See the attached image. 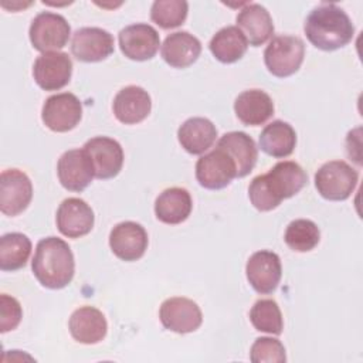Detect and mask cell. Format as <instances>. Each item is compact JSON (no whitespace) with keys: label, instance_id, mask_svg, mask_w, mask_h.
<instances>
[{"label":"cell","instance_id":"5bb4252c","mask_svg":"<svg viewBox=\"0 0 363 363\" xmlns=\"http://www.w3.org/2000/svg\"><path fill=\"white\" fill-rule=\"evenodd\" d=\"M113 37L99 27H82L71 40L72 55L82 62H98L113 52Z\"/></svg>","mask_w":363,"mask_h":363},{"label":"cell","instance_id":"4dcf8cb0","mask_svg":"<svg viewBox=\"0 0 363 363\" xmlns=\"http://www.w3.org/2000/svg\"><path fill=\"white\" fill-rule=\"evenodd\" d=\"M250 320L252 326L265 333L281 335L284 329L282 313L274 299H259L250 311Z\"/></svg>","mask_w":363,"mask_h":363},{"label":"cell","instance_id":"7c38bea8","mask_svg":"<svg viewBox=\"0 0 363 363\" xmlns=\"http://www.w3.org/2000/svg\"><path fill=\"white\" fill-rule=\"evenodd\" d=\"M159 318L163 328L182 335L197 330L203 322L200 306L184 296L166 299L160 306Z\"/></svg>","mask_w":363,"mask_h":363},{"label":"cell","instance_id":"ffe728a7","mask_svg":"<svg viewBox=\"0 0 363 363\" xmlns=\"http://www.w3.org/2000/svg\"><path fill=\"white\" fill-rule=\"evenodd\" d=\"M237 27L252 47L262 45L274 34L271 14L258 3H248L240 10L237 16Z\"/></svg>","mask_w":363,"mask_h":363},{"label":"cell","instance_id":"1f68e13d","mask_svg":"<svg viewBox=\"0 0 363 363\" xmlns=\"http://www.w3.org/2000/svg\"><path fill=\"white\" fill-rule=\"evenodd\" d=\"M187 11L189 4L184 0H156L150 9V18L159 27L169 30L182 26Z\"/></svg>","mask_w":363,"mask_h":363},{"label":"cell","instance_id":"603a6c76","mask_svg":"<svg viewBox=\"0 0 363 363\" xmlns=\"http://www.w3.org/2000/svg\"><path fill=\"white\" fill-rule=\"evenodd\" d=\"M234 112L244 125L258 126L274 115V102L261 89H247L235 98Z\"/></svg>","mask_w":363,"mask_h":363},{"label":"cell","instance_id":"836d02e7","mask_svg":"<svg viewBox=\"0 0 363 363\" xmlns=\"http://www.w3.org/2000/svg\"><path fill=\"white\" fill-rule=\"evenodd\" d=\"M23 318V311L20 302L7 295L1 294L0 296V332L6 333L18 326Z\"/></svg>","mask_w":363,"mask_h":363},{"label":"cell","instance_id":"f1b7e54d","mask_svg":"<svg viewBox=\"0 0 363 363\" xmlns=\"http://www.w3.org/2000/svg\"><path fill=\"white\" fill-rule=\"evenodd\" d=\"M31 254V241L26 234L9 233L0 238V269L17 271L23 268Z\"/></svg>","mask_w":363,"mask_h":363},{"label":"cell","instance_id":"52a82bcc","mask_svg":"<svg viewBox=\"0 0 363 363\" xmlns=\"http://www.w3.org/2000/svg\"><path fill=\"white\" fill-rule=\"evenodd\" d=\"M237 177V166L233 157L223 149L216 147L201 156L196 163V179L199 184L208 190L227 187Z\"/></svg>","mask_w":363,"mask_h":363},{"label":"cell","instance_id":"d6a6232c","mask_svg":"<svg viewBox=\"0 0 363 363\" xmlns=\"http://www.w3.org/2000/svg\"><path fill=\"white\" fill-rule=\"evenodd\" d=\"M250 359L254 363H284L286 360L284 345L274 337H258L251 346Z\"/></svg>","mask_w":363,"mask_h":363},{"label":"cell","instance_id":"5b68a950","mask_svg":"<svg viewBox=\"0 0 363 363\" xmlns=\"http://www.w3.org/2000/svg\"><path fill=\"white\" fill-rule=\"evenodd\" d=\"M303 57L305 44L295 35H277L264 51L265 67L278 78H286L295 74L301 68Z\"/></svg>","mask_w":363,"mask_h":363},{"label":"cell","instance_id":"d4e9b609","mask_svg":"<svg viewBox=\"0 0 363 363\" xmlns=\"http://www.w3.org/2000/svg\"><path fill=\"white\" fill-rule=\"evenodd\" d=\"M217 147L225 150L237 166V177L247 176L255 166L258 159V150L255 142L245 132H228L224 133Z\"/></svg>","mask_w":363,"mask_h":363},{"label":"cell","instance_id":"3957f363","mask_svg":"<svg viewBox=\"0 0 363 363\" xmlns=\"http://www.w3.org/2000/svg\"><path fill=\"white\" fill-rule=\"evenodd\" d=\"M31 269L43 286L50 289L65 288L74 278V254L64 240L57 237L43 238L35 247Z\"/></svg>","mask_w":363,"mask_h":363},{"label":"cell","instance_id":"7402d4cb","mask_svg":"<svg viewBox=\"0 0 363 363\" xmlns=\"http://www.w3.org/2000/svg\"><path fill=\"white\" fill-rule=\"evenodd\" d=\"M162 58L173 68H187L201 54V43L187 31L169 34L162 44Z\"/></svg>","mask_w":363,"mask_h":363},{"label":"cell","instance_id":"ba28073f","mask_svg":"<svg viewBox=\"0 0 363 363\" xmlns=\"http://www.w3.org/2000/svg\"><path fill=\"white\" fill-rule=\"evenodd\" d=\"M82 118V104L71 92H61L45 99L41 111L44 125L52 132H68L74 129Z\"/></svg>","mask_w":363,"mask_h":363},{"label":"cell","instance_id":"44dd1931","mask_svg":"<svg viewBox=\"0 0 363 363\" xmlns=\"http://www.w3.org/2000/svg\"><path fill=\"white\" fill-rule=\"evenodd\" d=\"M71 336L84 345L99 343L108 332V323L104 313L94 306H81L75 309L68 322Z\"/></svg>","mask_w":363,"mask_h":363},{"label":"cell","instance_id":"7a4b0ae2","mask_svg":"<svg viewBox=\"0 0 363 363\" xmlns=\"http://www.w3.org/2000/svg\"><path fill=\"white\" fill-rule=\"evenodd\" d=\"M303 30L309 43L322 51L339 50L347 45L354 35L352 20L333 3L315 7L308 14Z\"/></svg>","mask_w":363,"mask_h":363},{"label":"cell","instance_id":"e0dca14e","mask_svg":"<svg viewBox=\"0 0 363 363\" xmlns=\"http://www.w3.org/2000/svg\"><path fill=\"white\" fill-rule=\"evenodd\" d=\"M55 221L58 231L62 235L68 238H79L91 233L95 216L86 201L78 197H68L60 204Z\"/></svg>","mask_w":363,"mask_h":363},{"label":"cell","instance_id":"484cf974","mask_svg":"<svg viewBox=\"0 0 363 363\" xmlns=\"http://www.w3.org/2000/svg\"><path fill=\"white\" fill-rule=\"evenodd\" d=\"M191 196L186 189L170 187L163 190L155 201V214L164 224H180L190 216Z\"/></svg>","mask_w":363,"mask_h":363},{"label":"cell","instance_id":"4316f807","mask_svg":"<svg viewBox=\"0 0 363 363\" xmlns=\"http://www.w3.org/2000/svg\"><path fill=\"white\" fill-rule=\"evenodd\" d=\"M296 145L295 129L284 121H272L259 135V147L264 153L282 159L289 156Z\"/></svg>","mask_w":363,"mask_h":363},{"label":"cell","instance_id":"8fae6325","mask_svg":"<svg viewBox=\"0 0 363 363\" xmlns=\"http://www.w3.org/2000/svg\"><path fill=\"white\" fill-rule=\"evenodd\" d=\"M72 74V61L67 52L51 51L37 57L33 65V77L44 91H58L64 88Z\"/></svg>","mask_w":363,"mask_h":363},{"label":"cell","instance_id":"4fadbf2b","mask_svg":"<svg viewBox=\"0 0 363 363\" xmlns=\"http://www.w3.org/2000/svg\"><path fill=\"white\" fill-rule=\"evenodd\" d=\"M250 285L261 295L272 294L282 277V267L278 254L267 250L254 252L245 265Z\"/></svg>","mask_w":363,"mask_h":363},{"label":"cell","instance_id":"30bf717a","mask_svg":"<svg viewBox=\"0 0 363 363\" xmlns=\"http://www.w3.org/2000/svg\"><path fill=\"white\" fill-rule=\"evenodd\" d=\"M33 199V184L28 176L18 169H7L0 176V210L14 217L23 213Z\"/></svg>","mask_w":363,"mask_h":363},{"label":"cell","instance_id":"d6986e66","mask_svg":"<svg viewBox=\"0 0 363 363\" xmlns=\"http://www.w3.org/2000/svg\"><path fill=\"white\" fill-rule=\"evenodd\" d=\"M112 109L121 123L135 125L147 118L152 109V99L142 86L129 85L115 95Z\"/></svg>","mask_w":363,"mask_h":363},{"label":"cell","instance_id":"cb8c5ba5","mask_svg":"<svg viewBox=\"0 0 363 363\" xmlns=\"http://www.w3.org/2000/svg\"><path fill=\"white\" fill-rule=\"evenodd\" d=\"M217 138V129L207 118H190L182 123L177 130V139L182 147L190 155H203L213 146Z\"/></svg>","mask_w":363,"mask_h":363},{"label":"cell","instance_id":"9a60e30c","mask_svg":"<svg viewBox=\"0 0 363 363\" xmlns=\"http://www.w3.org/2000/svg\"><path fill=\"white\" fill-rule=\"evenodd\" d=\"M159 45V33L156 28L145 23L128 26L119 33L121 51L126 58L133 61H146L153 58Z\"/></svg>","mask_w":363,"mask_h":363},{"label":"cell","instance_id":"2e32d148","mask_svg":"<svg viewBox=\"0 0 363 363\" xmlns=\"http://www.w3.org/2000/svg\"><path fill=\"white\" fill-rule=\"evenodd\" d=\"M58 180L69 191H82L92 182L94 167L84 149H71L61 155L57 163Z\"/></svg>","mask_w":363,"mask_h":363},{"label":"cell","instance_id":"ac0fdd59","mask_svg":"<svg viewBox=\"0 0 363 363\" xmlns=\"http://www.w3.org/2000/svg\"><path fill=\"white\" fill-rule=\"evenodd\" d=\"M147 233L135 221L116 224L109 234V247L122 261H136L143 257L147 248Z\"/></svg>","mask_w":363,"mask_h":363},{"label":"cell","instance_id":"8992f818","mask_svg":"<svg viewBox=\"0 0 363 363\" xmlns=\"http://www.w3.org/2000/svg\"><path fill=\"white\" fill-rule=\"evenodd\" d=\"M71 34V27L65 17L51 11L37 14L28 30L33 47L40 52H51L67 45Z\"/></svg>","mask_w":363,"mask_h":363},{"label":"cell","instance_id":"277c9868","mask_svg":"<svg viewBox=\"0 0 363 363\" xmlns=\"http://www.w3.org/2000/svg\"><path fill=\"white\" fill-rule=\"evenodd\" d=\"M359 180L357 172L345 160H330L319 167L315 174L318 193L332 201H342L350 197Z\"/></svg>","mask_w":363,"mask_h":363},{"label":"cell","instance_id":"9c48e42d","mask_svg":"<svg viewBox=\"0 0 363 363\" xmlns=\"http://www.w3.org/2000/svg\"><path fill=\"white\" fill-rule=\"evenodd\" d=\"M91 159L94 176L108 180L119 174L123 166V149L118 140L108 136H95L82 147Z\"/></svg>","mask_w":363,"mask_h":363},{"label":"cell","instance_id":"83f0119b","mask_svg":"<svg viewBox=\"0 0 363 363\" xmlns=\"http://www.w3.org/2000/svg\"><path fill=\"white\" fill-rule=\"evenodd\" d=\"M208 47L216 60L223 64H233L244 57L248 41L237 26H227L213 35Z\"/></svg>","mask_w":363,"mask_h":363},{"label":"cell","instance_id":"6da1fadb","mask_svg":"<svg viewBox=\"0 0 363 363\" xmlns=\"http://www.w3.org/2000/svg\"><path fill=\"white\" fill-rule=\"evenodd\" d=\"M305 170L292 160L278 162L267 174L252 179L248 187L251 204L259 211L277 208L282 200L299 193L306 184Z\"/></svg>","mask_w":363,"mask_h":363},{"label":"cell","instance_id":"f546056e","mask_svg":"<svg viewBox=\"0 0 363 363\" xmlns=\"http://www.w3.org/2000/svg\"><path fill=\"white\" fill-rule=\"evenodd\" d=\"M284 240L292 251L308 252L319 244L320 231L313 221L298 218L288 224Z\"/></svg>","mask_w":363,"mask_h":363}]
</instances>
